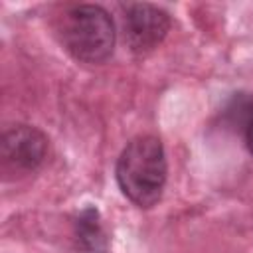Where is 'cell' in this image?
<instances>
[{"instance_id": "cell-1", "label": "cell", "mask_w": 253, "mask_h": 253, "mask_svg": "<svg viewBox=\"0 0 253 253\" xmlns=\"http://www.w3.org/2000/svg\"><path fill=\"white\" fill-rule=\"evenodd\" d=\"M166 174L162 140L152 134H140L126 142L115 168L119 188L138 208H152L162 198Z\"/></svg>"}, {"instance_id": "cell-2", "label": "cell", "mask_w": 253, "mask_h": 253, "mask_svg": "<svg viewBox=\"0 0 253 253\" xmlns=\"http://www.w3.org/2000/svg\"><path fill=\"white\" fill-rule=\"evenodd\" d=\"M63 47L83 63H103L115 49V24L109 12L97 4L71 6L59 26Z\"/></svg>"}, {"instance_id": "cell-3", "label": "cell", "mask_w": 253, "mask_h": 253, "mask_svg": "<svg viewBox=\"0 0 253 253\" xmlns=\"http://www.w3.org/2000/svg\"><path fill=\"white\" fill-rule=\"evenodd\" d=\"M123 10L125 40L130 51L136 55H144L158 47V43L170 30V16L162 8L146 2L123 4Z\"/></svg>"}, {"instance_id": "cell-4", "label": "cell", "mask_w": 253, "mask_h": 253, "mask_svg": "<svg viewBox=\"0 0 253 253\" xmlns=\"http://www.w3.org/2000/svg\"><path fill=\"white\" fill-rule=\"evenodd\" d=\"M47 154V138L30 125H16L2 136V156L18 170L38 168Z\"/></svg>"}, {"instance_id": "cell-5", "label": "cell", "mask_w": 253, "mask_h": 253, "mask_svg": "<svg viewBox=\"0 0 253 253\" xmlns=\"http://www.w3.org/2000/svg\"><path fill=\"white\" fill-rule=\"evenodd\" d=\"M75 235L83 249L89 253H105L107 251V235L101 225L99 211L95 208H85L75 221Z\"/></svg>"}, {"instance_id": "cell-6", "label": "cell", "mask_w": 253, "mask_h": 253, "mask_svg": "<svg viewBox=\"0 0 253 253\" xmlns=\"http://www.w3.org/2000/svg\"><path fill=\"white\" fill-rule=\"evenodd\" d=\"M245 142H247L249 152L253 154V109H251V113L245 121Z\"/></svg>"}]
</instances>
